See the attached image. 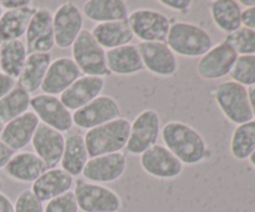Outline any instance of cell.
Returning a JSON list of instances; mask_svg holds the SVG:
<instances>
[{
    "label": "cell",
    "instance_id": "cell-1",
    "mask_svg": "<svg viewBox=\"0 0 255 212\" xmlns=\"http://www.w3.org/2000/svg\"><path fill=\"white\" fill-rule=\"evenodd\" d=\"M163 144L179 161L187 166L199 165L207 160L208 144L201 132L183 121L167 122L161 130Z\"/></svg>",
    "mask_w": 255,
    "mask_h": 212
},
{
    "label": "cell",
    "instance_id": "cell-2",
    "mask_svg": "<svg viewBox=\"0 0 255 212\" xmlns=\"http://www.w3.org/2000/svg\"><path fill=\"white\" fill-rule=\"evenodd\" d=\"M166 44L176 55L189 59L202 57L213 46L211 34L199 25L188 21L171 24Z\"/></svg>",
    "mask_w": 255,
    "mask_h": 212
},
{
    "label": "cell",
    "instance_id": "cell-3",
    "mask_svg": "<svg viewBox=\"0 0 255 212\" xmlns=\"http://www.w3.org/2000/svg\"><path fill=\"white\" fill-rule=\"evenodd\" d=\"M129 127L131 122L126 117L121 116L101 126L87 130L84 137L89 156L96 157L122 152L128 141Z\"/></svg>",
    "mask_w": 255,
    "mask_h": 212
},
{
    "label": "cell",
    "instance_id": "cell-4",
    "mask_svg": "<svg viewBox=\"0 0 255 212\" xmlns=\"http://www.w3.org/2000/svg\"><path fill=\"white\" fill-rule=\"evenodd\" d=\"M213 96L219 110L232 124L238 126L253 120L247 87L228 80L217 85Z\"/></svg>",
    "mask_w": 255,
    "mask_h": 212
},
{
    "label": "cell",
    "instance_id": "cell-5",
    "mask_svg": "<svg viewBox=\"0 0 255 212\" xmlns=\"http://www.w3.org/2000/svg\"><path fill=\"white\" fill-rule=\"evenodd\" d=\"M74 186L77 206L82 212H119L122 209L120 195L105 185L77 179Z\"/></svg>",
    "mask_w": 255,
    "mask_h": 212
},
{
    "label": "cell",
    "instance_id": "cell-6",
    "mask_svg": "<svg viewBox=\"0 0 255 212\" xmlns=\"http://www.w3.org/2000/svg\"><path fill=\"white\" fill-rule=\"evenodd\" d=\"M72 60L81 74L105 77L110 74L106 64V50L96 41L91 31L84 29L71 46Z\"/></svg>",
    "mask_w": 255,
    "mask_h": 212
},
{
    "label": "cell",
    "instance_id": "cell-7",
    "mask_svg": "<svg viewBox=\"0 0 255 212\" xmlns=\"http://www.w3.org/2000/svg\"><path fill=\"white\" fill-rule=\"evenodd\" d=\"M127 21L133 36L141 40V42H166L171 29V20L166 14L148 7L129 12Z\"/></svg>",
    "mask_w": 255,
    "mask_h": 212
},
{
    "label": "cell",
    "instance_id": "cell-8",
    "mask_svg": "<svg viewBox=\"0 0 255 212\" xmlns=\"http://www.w3.org/2000/svg\"><path fill=\"white\" fill-rule=\"evenodd\" d=\"M161 130V116L156 110L147 109L139 112L131 122L126 145L127 152L133 156H141L149 147L157 144Z\"/></svg>",
    "mask_w": 255,
    "mask_h": 212
},
{
    "label": "cell",
    "instance_id": "cell-9",
    "mask_svg": "<svg viewBox=\"0 0 255 212\" xmlns=\"http://www.w3.org/2000/svg\"><path fill=\"white\" fill-rule=\"evenodd\" d=\"M52 25L55 45L60 49H69L84 30V15L72 1L62 2L52 12Z\"/></svg>",
    "mask_w": 255,
    "mask_h": 212
},
{
    "label": "cell",
    "instance_id": "cell-10",
    "mask_svg": "<svg viewBox=\"0 0 255 212\" xmlns=\"http://www.w3.org/2000/svg\"><path fill=\"white\" fill-rule=\"evenodd\" d=\"M121 117V107L115 97L100 95L86 106L72 114V121L79 129L91 130Z\"/></svg>",
    "mask_w": 255,
    "mask_h": 212
},
{
    "label": "cell",
    "instance_id": "cell-11",
    "mask_svg": "<svg viewBox=\"0 0 255 212\" xmlns=\"http://www.w3.org/2000/svg\"><path fill=\"white\" fill-rule=\"evenodd\" d=\"M30 107L40 120V124L47 125L57 131L70 132L74 121L72 112L61 102L60 97L46 94H39L31 97Z\"/></svg>",
    "mask_w": 255,
    "mask_h": 212
},
{
    "label": "cell",
    "instance_id": "cell-12",
    "mask_svg": "<svg viewBox=\"0 0 255 212\" xmlns=\"http://www.w3.org/2000/svg\"><path fill=\"white\" fill-rule=\"evenodd\" d=\"M142 170L158 180H173L182 175L184 165L164 145L156 144L139 156Z\"/></svg>",
    "mask_w": 255,
    "mask_h": 212
},
{
    "label": "cell",
    "instance_id": "cell-13",
    "mask_svg": "<svg viewBox=\"0 0 255 212\" xmlns=\"http://www.w3.org/2000/svg\"><path fill=\"white\" fill-rule=\"evenodd\" d=\"M237 59H238V54L236 50L226 41H222L213 45L209 51L199 57V61L197 64V72L202 79L207 81L222 79L231 74Z\"/></svg>",
    "mask_w": 255,
    "mask_h": 212
},
{
    "label": "cell",
    "instance_id": "cell-14",
    "mask_svg": "<svg viewBox=\"0 0 255 212\" xmlns=\"http://www.w3.org/2000/svg\"><path fill=\"white\" fill-rule=\"evenodd\" d=\"M127 169V159L124 152L101 155L90 157L82 171V176L86 181L99 185L116 182L124 176Z\"/></svg>",
    "mask_w": 255,
    "mask_h": 212
},
{
    "label": "cell",
    "instance_id": "cell-15",
    "mask_svg": "<svg viewBox=\"0 0 255 212\" xmlns=\"http://www.w3.org/2000/svg\"><path fill=\"white\" fill-rule=\"evenodd\" d=\"M144 70L161 77H172L178 71L177 55L166 42H141L137 45Z\"/></svg>",
    "mask_w": 255,
    "mask_h": 212
},
{
    "label": "cell",
    "instance_id": "cell-16",
    "mask_svg": "<svg viewBox=\"0 0 255 212\" xmlns=\"http://www.w3.org/2000/svg\"><path fill=\"white\" fill-rule=\"evenodd\" d=\"M25 45L29 54L50 52L55 46L52 12L47 7H36L25 34Z\"/></svg>",
    "mask_w": 255,
    "mask_h": 212
},
{
    "label": "cell",
    "instance_id": "cell-17",
    "mask_svg": "<svg viewBox=\"0 0 255 212\" xmlns=\"http://www.w3.org/2000/svg\"><path fill=\"white\" fill-rule=\"evenodd\" d=\"M80 76H82V74L72 57H57L50 64L40 90L42 94L59 96L65 90L69 89Z\"/></svg>",
    "mask_w": 255,
    "mask_h": 212
},
{
    "label": "cell",
    "instance_id": "cell-18",
    "mask_svg": "<svg viewBox=\"0 0 255 212\" xmlns=\"http://www.w3.org/2000/svg\"><path fill=\"white\" fill-rule=\"evenodd\" d=\"M34 152L45 162L47 169L60 166L65 147V135L47 125L40 124L32 137Z\"/></svg>",
    "mask_w": 255,
    "mask_h": 212
},
{
    "label": "cell",
    "instance_id": "cell-19",
    "mask_svg": "<svg viewBox=\"0 0 255 212\" xmlns=\"http://www.w3.org/2000/svg\"><path fill=\"white\" fill-rule=\"evenodd\" d=\"M105 85V77L82 75L60 95V100L70 111L75 112L102 95Z\"/></svg>",
    "mask_w": 255,
    "mask_h": 212
},
{
    "label": "cell",
    "instance_id": "cell-20",
    "mask_svg": "<svg viewBox=\"0 0 255 212\" xmlns=\"http://www.w3.org/2000/svg\"><path fill=\"white\" fill-rule=\"evenodd\" d=\"M39 125L40 120L36 115L32 111H27L4 125L0 140L15 152H19L31 144Z\"/></svg>",
    "mask_w": 255,
    "mask_h": 212
},
{
    "label": "cell",
    "instance_id": "cell-21",
    "mask_svg": "<svg viewBox=\"0 0 255 212\" xmlns=\"http://www.w3.org/2000/svg\"><path fill=\"white\" fill-rule=\"evenodd\" d=\"M47 170L45 162L31 151L15 152L4 171L7 176L20 184H32Z\"/></svg>",
    "mask_w": 255,
    "mask_h": 212
},
{
    "label": "cell",
    "instance_id": "cell-22",
    "mask_svg": "<svg viewBox=\"0 0 255 212\" xmlns=\"http://www.w3.org/2000/svg\"><path fill=\"white\" fill-rule=\"evenodd\" d=\"M75 179L61 167L47 169L39 179L32 182L31 191L41 202L59 197L71 191Z\"/></svg>",
    "mask_w": 255,
    "mask_h": 212
},
{
    "label": "cell",
    "instance_id": "cell-23",
    "mask_svg": "<svg viewBox=\"0 0 255 212\" xmlns=\"http://www.w3.org/2000/svg\"><path fill=\"white\" fill-rule=\"evenodd\" d=\"M106 64L110 74L120 76H129L144 70L137 45L132 44L107 50Z\"/></svg>",
    "mask_w": 255,
    "mask_h": 212
},
{
    "label": "cell",
    "instance_id": "cell-24",
    "mask_svg": "<svg viewBox=\"0 0 255 212\" xmlns=\"http://www.w3.org/2000/svg\"><path fill=\"white\" fill-rule=\"evenodd\" d=\"M89 159L84 135L77 131L67 132L65 135V147L60 167L72 177H77L82 175Z\"/></svg>",
    "mask_w": 255,
    "mask_h": 212
},
{
    "label": "cell",
    "instance_id": "cell-25",
    "mask_svg": "<svg viewBox=\"0 0 255 212\" xmlns=\"http://www.w3.org/2000/svg\"><path fill=\"white\" fill-rule=\"evenodd\" d=\"M52 62L50 52H35L27 55L26 62L22 67L16 84L26 90L30 95L41 89L46 76L47 69Z\"/></svg>",
    "mask_w": 255,
    "mask_h": 212
},
{
    "label": "cell",
    "instance_id": "cell-26",
    "mask_svg": "<svg viewBox=\"0 0 255 212\" xmlns=\"http://www.w3.org/2000/svg\"><path fill=\"white\" fill-rule=\"evenodd\" d=\"M91 34L106 51L131 44L134 37L127 20L96 24Z\"/></svg>",
    "mask_w": 255,
    "mask_h": 212
},
{
    "label": "cell",
    "instance_id": "cell-27",
    "mask_svg": "<svg viewBox=\"0 0 255 212\" xmlns=\"http://www.w3.org/2000/svg\"><path fill=\"white\" fill-rule=\"evenodd\" d=\"M82 15L96 24L127 20L128 5L124 0H89L82 6Z\"/></svg>",
    "mask_w": 255,
    "mask_h": 212
},
{
    "label": "cell",
    "instance_id": "cell-28",
    "mask_svg": "<svg viewBox=\"0 0 255 212\" xmlns=\"http://www.w3.org/2000/svg\"><path fill=\"white\" fill-rule=\"evenodd\" d=\"M36 7H22L16 10H5L0 17V45L12 40H21L26 34L32 15Z\"/></svg>",
    "mask_w": 255,
    "mask_h": 212
},
{
    "label": "cell",
    "instance_id": "cell-29",
    "mask_svg": "<svg viewBox=\"0 0 255 212\" xmlns=\"http://www.w3.org/2000/svg\"><path fill=\"white\" fill-rule=\"evenodd\" d=\"M209 11L216 26L227 35L243 26L242 25L243 10L237 0H214L209 5Z\"/></svg>",
    "mask_w": 255,
    "mask_h": 212
},
{
    "label": "cell",
    "instance_id": "cell-30",
    "mask_svg": "<svg viewBox=\"0 0 255 212\" xmlns=\"http://www.w3.org/2000/svg\"><path fill=\"white\" fill-rule=\"evenodd\" d=\"M26 45L22 40H12L0 45V71L17 80L27 59Z\"/></svg>",
    "mask_w": 255,
    "mask_h": 212
},
{
    "label": "cell",
    "instance_id": "cell-31",
    "mask_svg": "<svg viewBox=\"0 0 255 212\" xmlns=\"http://www.w3.org/2000/svg\"><path fill=\"white\" fill-rule=\"evenodd\" d=\"M31 97L26 90L15 85L12 90L0 99V121L5 125L29 111Z\"/></svg>",
    "mask_w": 255,
    "mask_h": 212
},
{
    "label": "cell",
    "instance_id": "cell-32",
    "mask_svg": "<svg viewBox=\"0 0 255 212\" xmlns=\"http://www.w3.org/2000/svg\"><path fill=\"white\" fill-rule=\"evenodd\" d=\"M255 151V120L238 125L231 139V152L239 161L249 160Z\"/></svg>",
    "mask_w": 255,
    "mask_h": 212
},
{
    "label": "cell",
    "instance_id": "cell-33",
    "mask_svg": "<svg viewBox=\"0 0 255 212\" xmlns=\"http://www.w3.org/2000/svg\"><path fill=\"white\" fill-rule=\"evenodd\" d=\"M224 41L236 50L238 56L255 55V31L249 27L241 26L238 30L227 35Z\"/></svg>",
    "mask_w": 255,
    "mask_h": 212
},
{
    "label": "cell",
    "instance_id": "cell-34",
    "mask_svg": "<svg viewBox=\"0 0 255 212\" xmlns=\"http://www.w3.org/2000/svg\"><path fill=\"white\" fill-rule=\"evenodd\" d=\"M232 81L242 86H254L255 85V55L238 56L233 69L231 71Z\"/></svg>",
    "mask_w": 255,
    "mask_h": 212
},
{
    "label": "cell",
    "instance_id": "cell-35",
    "mask_svg": "<svg viewBox=\"0 0 255 212\" xmlns=\"http://www.w3.org/2000/svg\"><path fill=\"white\" fill-rule=\"evenodd\" d=\"M74 191H69L46 202L44 212H79Z\"/></svg>",
    "mask_w": 255,
    "mask_h": 212
},
{
    "label": "cell",
    "instance_id": "cell-36",
    "mask_svg": "<svg viewBox=\"0 0 255 212\" xmlns=\"http://www.w3.org/2000/svg\"><path fill=\"white\" fill-rule=\"evenodd\" d=\"M15 212H44V202L40 201L31 190H24L14 202Z\"/></svg>",
    "mask_w": 255,
    "mask_h": 212
},
{
    "label": "cell",
    "instance_id": "cell-37",
    "mask_svg": "<svg viewBox=\"0 0 255 212\" xmlns=\"http://www.w3.org/2000/svg\"><path fill=\"white\" fill-rule=\"evenodd\" d=\"M159 4L164 5L167 9L177 12H184L193 5L192 0H159Z\"/></svg>",
    "mask_w": 255,
    "mask_h": 212
},
{
    "label": "cell",
    "instance_id": "cell-38",
    "mask_svg": "<svg viewBox=\"0 0 255 212\" xmlns=\"http://www.w3.org/2000/svg\"><path fill=\"white\" fill-rule=\"evenodd\" d=\"M0 5L5 10H16L32 6V1H30V0H1Z\"/></svg>",
    "mask_w": 255,
    "mask_h": 212
},
{
    "label": "cell",
    "instance_id": "cell-39",
    "mask_svg": "<svg viewBox=\"0 0 255 212\" xmlns=\"http://www.w3.org/2000/svg\"><path fill=\"white\" fill-rule=\"evenodd\" d=\"M15 85H16V80H14L12 77L7 76V75L2 74L0 71V99L4 97L10 90H12Z\"/></svg>",
    "mask_w": 255,
    "mask_h": 212
},
{
    "label": "cell",
    "instance_id": "cell-40",
    "mask_svg": "<svg viewBox=\"0 0 255 212\" xmlns=\"http://www.w3.org/2000/svg\"><path fill=\"white\" fill-rule=\"evenodd\" d=\"M242 25L255 31V6L247 7L242 12Z\"/></svg>",
    "mask_w": 255,
    "mask_h": 212
},
{
    "label": "cell",
    "instance_id": "cell-41",
    "mask_svg": "<svg viewBox=\"0 0 255 212\" xmlns=\"http://www.w3.org/2000/svg\"><path fill=\"white\" fill-rule=\"evenodd\" d=\"M14 155V150L10 149L9 146H6V145L0 140V169H4Z\"/></svg>",
    "mask_w": 255,
    "mask_h": 212
},
{
    "label": "cell",
    "instance_id": "cell-42",
    "mask_svg": "<svg viewBox=\"0 0 255 212\" xmlns=\"http://www.w3.org/2000/svg\"><path fill=\"white\" fill-rule=\"evenodd\" d=\"M0 212H15L11 200L1 191H0Z\"/></svg>",
    "mask_w": 255,
    "mask_h": 212
},
{
    "label": "cell",
    "instance_id": "cell-43",
    "mask_svg": "<svg viewBox=\"0 0 255 212\" xmlns=\"http://www.w3.org/2000/svg\"><path fill=\"white\" fill-rule=\"evenodd\" d=\"M248 90V97H249V104H251L252 112H253V117H255V85L251 86Z\"/></svg>",
    "mask_w": 255,
    "mask_h": 212
},
{
    "label": "cell",
    "instance_id": "cell-44",
    "mask_svg": "<svg viewBox=\"0 0 255 212\" xmlns=\"http://www.w3.org/2000/svg\"><path fill=\"white\" fill-rule=\"evenodd\" d=\"M239 4L244 5V6H247V7H253V6H255V0H241V1H239Z\"/></svg>",
    "mask_w": 255,
    "mask_h": 212
},
{
    "label": "cell",
    "instance_id": "cell-45",
    "mask_svg": "<svg viewBox=\"0 0 255 212\" xmlns=\"http://www.w3.org/2000/svg\"><path fill=\"white\" fill-rule=\"evenodd\" d=\"M249 162H251L252 166H253L255 169V151L253 152V154H252V156L249 157Z\"/></svg>",
    "mask_w": 255,
    "mask_h": 212
},
{
    "label": "cell",
    "instance_id": "cell-46",
    "mask_svg": "<svg viewBox=\"0 0 255 212\" xmlns=\"http://www.w3.org/2000/svg\"><path fill=\"white\" fill-rule=\"evenodd\" d=\"M2 129H4V124H2V122L0 121V135H1V131H2Z\"/></svg>",
    "mask_w": 255,
    "mask_h": 212
},
{
    "label": "cell",
    "instance_id": "cell-47",
    "mask_svg": "<svg viewBox=\"0 0 255 212\" xmlns=\"http://www.w3.org/2000/svg\"><path fill=\"white\" fill-rule=\"evenodd\" d=\"M2 10H4V9H2V7H1V5H0V17H1L2 12H4V11H2Z\"/></svg>",
    "mask_w": 255,
    "mask_h": 212
}]
</instances>
